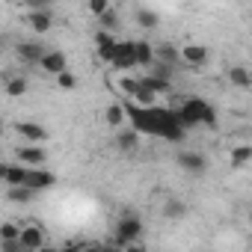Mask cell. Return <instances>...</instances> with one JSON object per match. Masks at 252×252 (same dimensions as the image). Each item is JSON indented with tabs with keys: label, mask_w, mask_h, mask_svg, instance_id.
Segmentation results:
<instances>
[{
	"label": "cell",
	"mask_w": 252,
	"mask_h": 252,
	"mask_svg": "<svg viewBox=\"0 0 252 252\" xmlns=\"http://www.w3.org/2000/svg\"><path fill=\"white\" fill-rule=\"evenodd\" d=\"M249 158H252V146H237V149H231V166L234 169H243L246 163H249Z\"/></svg>",
	"instance_id": "cell-23"
},
{
	"label": "cell",
	"mask_w": 252,
	"mask_h": 252,
	"mask_svg": "<svg viewBox=\"0 0 252 252\" xmlns=\"http://www.w3.org/2000/svg\"><path fill=\"white\" fill-rule=\"evenodd\" d=\"M24 178H27V166L0 163V181H6L9 187H24Z\"/></svg>",
	"instance_id": "cell-13"
},
{
	"label": "cell",
	"mask_w": 252,
	"mask_h": 252,
	"mask_svg": "<svg viewBox=\"0 0 252 252\" xmlns=\"http://www.w3.org/2000/svg\"><path fill=\"white\" fill-rule=\"evenodd\" d=\"M57 184V178H54V172H48V169H27V178H24V187L36 196L39 190H48V187H54Z\"/></svg>",
	"instance_id": "cell-4"
},
{
	"label": "cell",
	"mask_w": 252,
	"mask_h": 252,
	"mask_svg": "<svg viewBox=\"0 0 252 252\" xmlns=\"http://www.w3.org/2000/svg\"><path fill=\"white\" fill-rule=\"evenodd\" d=\"M163 217H166V220H184V217H187V205H184L181 199H166Z\"/></svg>",
	"instance_id": "cell-20"
},
{
	"label": "cell",
	"mask_w": 252,
	"mask_h": 252,
	"mask_svg": "<svg viewBox=\"0 0 252 252\" xmlns=\"http://www.w3.org/2000/svg\"><path fill=\"white\" fill-rule=\"evenodd\" d=\"M27 21H30V27H33L36 33H48V30H51V24H54V18H51L48 6H36V9L27 15Z\"/></svg>",
	"instance_id": "cell-14"
},
{
	"label": "cell",
	"mask_w": 252,
	"mask_h": 252,
	"mask_svg": "<svg viewBox=\"0 0 252 252\" xmlns=\"http://www.w3.org/2000/svg\"><path fill=\"white\" fill-rule=\"evenodd\" d=\"M36 252H57V249H51V246H42V249H36Z\"/></svg>",
	"instance_id": "cell-34"
},
{
	"label": "cell",
	"mask_w": 252,
	"mask_h": 252,
	"mask_svg": "<svg viewBox=\"0 0 252 252\" xmlns=\"http://www.w3.org/2000/svg\"><path fill=\"white\" fill-rule=\"evenodd\" d=\"M107 9H110V3H107V0H92V3H89V12H92V15H98V18H101Z\"/></svg>",
	"instance_id": "cell-31"
},
{
	"label": "cell",
	"mask_w": 252,
	"mask_h": 252,
	"mask_svg": "<svg viewBox=\"0 0 252 252\" xmlns=\"http://www.w3.org/2000/svg\"><path fill=\"white\" fill-rule=\"evenodd\" d=\"M6 92H9L12 98H21V95L27 92V80H24V77H12V80L6 83Z\"/></svg>",
	"instance_id": "cell-27"
},
{
	"label": "cell",
	"mask_w": 252,
	"mask_h": 252,
	"mask_svg": "<svg viewBox=\"0 0 252 252\" xmlns=\"http://www.w3.org/2000/svg\"><path fill=\"white\" fill-rule=\"evenodd\" d=\"M18 234H21V228L15 225V222H3V225H0V240H18Z\"/></svg>",
	"instance_id": "cell-29"
},
{
	"label": "cell",
	"mask_w": 252,
	"mask_h": 252,
	"mask_svg": "<svg viewBox=\"0 0 252 252\" xmlns=\"http://www.w3.org/2000/svg\"><path fill=\"white\" fill-rule=\"evenodd\" d=\"M39 65H42V71H48V74H63V71H68V60H65V54L63 51H45V57L39 60Z\"/></svg>",
	"instance_id": "cell-7"
},
{
	"label": "cell",
	"mask_w": 252,
	"mask_h": 252,
	"mask_svg": "<svg viewBox=\"0 0 252 252\" xmlns=\"http://www.w3.org/2000/svg\"><path fill=\"white\" fill-rule=\"evenodd\" d=\"M6 199H9V202H15V205H27V202L33 199V193H30L27 187H9Z\"/></svg>",
	"instance_id": "cell-25"
},
{
	"label": "cell",
	"mask_w": 252,
	"mask_h": 252,
	"mask_svg": "<svg viewBox=\"0 0 252 252\" xmlns=\"http://www.w3.org/2000/svg\"><path fill=\"white\" fill-rule=\"evenodd\" d=\"M122 252H149V249H146V246L137 240V243H128V246H122Z\"/></svg>",
	"instance_id": "cell-32"
},
{
	"label": "cell",
	"mask_w": 252,
	"mask_h": 252,
	"mask_svg": "<svg viewBox=\"0 0 252 252\" xmlns=\"http://www.w3.org/2000/svg\"><path fill=\"white\" fill-rule=\"evenodd\" d=\"M228 80H231L234 86H240V89H249V86H252V74H249L243 65H234V68H228Z\"/></svg>",
	"instance_id": "cell-21"
},
{
	"label": "cell",
	"mask_w": 252,
	"mask_h": 252,
	"mask_svg": "<svg viewBox=\"0 0 252 252\" xmlns=\"http://www.w3.org/2000/svg\"><path fill=\"white\" fill-rule=\"evenodd\" d=\"M18 246L27 249V252L42 249V246H45V231H42L39 225H27V228H21V234H18Z\"/></svg>",
	"instance_id": "cell-8"
},
{
	"label": "cell",
	"mask_w": 252,
	"mask_h": 252,
	"mask_svg": "<svg viewBox=\"0 0 252 252\" xmlns=\"http://www.w3.org/2000/svg\"><path fill=\"white\" fill-rule=\"evenodd\" d=\"M122 89L137 101V107H152V101H155V98L146 92V86L140 83V77H122Z\"/></svg>",
	"instance_id": "cell-6"
},
{
	"label": "cell",
	"mask_w": 252,
	"mask_h": 252,
	"mask_svg": "<svg viewBox=\"0 0 252 252\" xmlns=\"http://www.w3.org/2000/svg\"><path fill=\"white\" fill-rule=\"evenodd\" d=\"M155 63H160V65L172 68V65H175V63H181V60H178V51H175L172 45H158V48H155Z\"/></svg>",
	"instance_id": "cell-17"
},
{
	"label": "cell",
	"mask_w": 252,
	"mask_h": 252,
	"mask_svg": "<svg viewBox=\"0 0 252 252\" xmlns=\"http://www.w3.org/2000/svg\"><path fill=\"white\" fill-rule=\"evenodd\" d=\"M178 60H184L190 68H202L208 63V48L205 45H184L178 51Z\"/></svg>",
	"instance_id": "cell-9"
},
{
	"label": "cell",
	"mask_w": 252,
	"mask_h": 252,
	"mask_svg": "<svg viewBox=\"0 0 252 252\" xmlns=\"http://www.w3.org/2000/svg\"><path fill=\"white\" fill-rule=\"evenodd\" d=\"M18 57H21L24 63H36V65H39V60L45 57V48H42L39 42H21V45H18Z\"/></svg>",
	"instance_id": "cell-16"
},
{
	"label": "cell",
	"mask_w": 252,
	"mask_h": 252,
	"mask_svg": "<svg viewBox=\"0 0 252 252\" xmlns=\"http://www.w3.org/2000/svg\"><path fill=\"white\" fill-rule=\"evenodd\" d=\"M143 234V220L137 214H125L116 225V246H128V243H137Z\"/></svg>",
	"instance_id": "cell-3"
},
{
	"label": "cell",
	"mask_w": 252,
	"mask_h": 252,
	"mask_svg": "<svg viewBox=\"0 0 252 252\" xmlns=\"http://www.w3.org/2000/svg\"><path fill=\"white\" fill-rule=\"evenodd\" d=\"M175 119H178V125H181L184 131L196 128V125H208V128H214V125H217V110L205 98H187L175 110Z\"/></svg>",
	"instance_id": "cell-2"
},
{
	"label": "cell",
	"mask_w": 252,
	"mask_h": 252,
	"mask_svg": "<svg viewBox=\"0 0 252 252\" xmlns=\"http://www.w3.org/2000/svg\"><path fill=\"white\" fill-rule=\"evenodd\" d=\"M158 21H160V15L155 12V9H137V24L140 27H158Z\"/></svg>",
	"instance_id": "cell-24"
},
{
	"label": "cell",
	"mask_w": 252,
	"mask_h": 252,
	"mask_svg": "<svg viewBox=\"0 0 252 252\" xmlns=\"http://www.w3.org/2000/svg\"><path fill=\"white\" fill-rule=\"evenodd\" d=\"M15 252H27V249H21V246H18V249H15Z\"/></svg>",
	"instance_id": "cell-35"
},
{
	"label": "cell",
	"mask_w": 252,
	"mask_h": 252,
	"mask_svg": "<svg viewBox=\"0 0 252 252\" xmlns=\"http://www.w3.org/2000/svg\"><path fill=\"white\" fill-rule=\"evenodd\" d=\"M15 131H18L27 143H36V146L48 140V128H45V125H39V122H18Z\"/></svg>",
	"instance_id": "cell-10"
},
{
	"label": "cell",
	"mask_w": 252,
	"mask_h": 252,
	"mask_svg": "<svg viewBox=\"0 0 252 252\" xmlns=\"http://www.w3.org/2000/svg\"><path fill=\"white\" fill-rule=\"evenodd\" d=\"M57 83H60V89H74L77 86V77L71 71H63V74H57Z\"/></svg>",
	"instance_id": "cell-30"
},
{
	"label": "cell",
	"mask_w": 252,
	"mask_h": 252,
	"mask_svg": "<svg viewBox=\"0 0 252 252\" xmlns=\"http://www.w3.org/2000/svg\"><path fill=\"white\" fill-rule=\"evenodd\" d=\"M116 143H119V149H122V152H134V149H137V143H140V134H137L134 128H128V131H122V134L116 137Z\"/></svg>",
	"instance_id": "cell-22"
},
{
	"label": "cell",
	"mask_w": 252,
	"mask_h": 252,
	"mask_svg": "<svg viewBox=\"0 0 252 252\" xmlns=\"http://www.w3.org/2000/svg\"><path fill=\"white\" fill-rule=\"evenodd\" d=\"M95 45H98V57H101L104 63H110V57H113V51H116V39H113V33L98 30V33H95Z\"/></svg>",
	"instance_id": "cell-15"
},
{
	"label": "cell",
	"mask_w": 252,
	"mask_h": 252,
	"mask_svg": "<svg viewBox=\"0 0 252 252\" xmlns=\"http://www.w3.org/2000/svg\"><path fill=\"white\" fill-rule=\"evenodd\" d=\"M57 252H80V246H65V249H57Z\"/></svg>",
	"instance_id": "cell-33"
},
{
	"label": "cell",
	"mask_w": 252,
	"mask_h": 252,
	"mask_svg": "<svg viewBox=\"0 0 252 252\" xmlns=\"http://www.w3.org/2000/svg\"><path fill=\"white\" fill-rule=\"evenodd\" d=\"M134 60H137V65H152L155 63V45L134 42Z\"/></svg>",
	"instance_id": "cell-18"
},
{
	"label": "cell",
	"mask_w": 252,
	"mask_h": 252,
	"mask_svg": "<svg viewBox=\"0 0 252 252\" xmlns=\"http://www.w3.org/2000/svg\"><path fill=\"white\" fill-rule=\"evenodd\" d=\"M140 83L146 86V92H149L152 98L169 89V80H160V77H155V74H146V77H140Z\"/></svg>",
	"instance_id": "cell-19"
},
{
	"label": "cell",
	"mask_w": 252,
	"mask_h": 252,
	"mask_svg": "<svg viewBox=\"0 0 252 252\" xmlns=\"http://www.w3.org/2000/svg\"><path fill=\"white\" fill-rule=\"evenodd\" d=\"M15 158H18L24 166H36V169H39V166L48 160V152H45L42 146H21V149L15 152Z\"/></svg>",
	"instance_id": "cell-11"
},
{
	"label": "cell",
	"mask_w": 252,
	"mask_h": 252,
	"mask_svg": "<svg viewBox=\"0 0 252 252\" xmlns=\"http://www.w3.org/2000/svg\"><path fill=\"white\" fill-rule=\"evenodd\" d=\"M110 65L113 68H134L137 60H134V42H116V51L110 57Z\"/></svg>",
	"instance_id": "cell-5"
},
{
	"label": "cell",
	"mask_w": 252,
	"mask_h": 252,
	"mask_svg": "<svg viewBox=\"0 0 252 252\" xmlns=\"http://www.w3.org/2000/svg\"><path fill=\"white\" fill-rule=\"evenodd\" d=\"M101 27H104V33H110V30H116V27H119V15H116V9H113V6L101 15Z\"/></svg>",
	"instance_id": "cell-28"
},
{
	"label": "cell",
	"mask_w": 252,
	"mask_h": 252,
	"mask_svg": "<svg viewBox=\"0 0 252 252\" xmlns=\"http://www.w3.org/2000/svg\"><path fill=\"white\" fill-rule=\"evenodd\" d=\"M178 166H181L184 172H190V175H202V172L208 169V160H205L199 152H181V155H178Z\"/></svg>",
	"instance_id": "cell-12"
},
{
	"label": "cell",
	"mask_w": 252,
	"mask_h": 252,
	"mask_svg": "<svg viewBox=\"0 0 252 252\" xmlns=\"http://www.w3.org/2000/svg\"><path fill=\"white\" fill-rule=\"evenodd\" d=\"M125 107V116L134 122V131L140 134H158L163 140H181L184 137V128L175 119V110H163V107H137L134 101L122 104Z\"/></svg>",
	"instance_id": "cell-1"
},
{
	"label": "cell",
	"mask_w": 252,
	"mask_h": 252,
	"mask_svg": "<svg viewBox=\"0 0 252 252\" xmlns=\"http://www.w3.org/2000/svg\"><path fill=\"white\" fill-rule=\"evenodd\" d=\"M104 119H107L110 125H122V122H125V107H122V104H110L107 113H104Z\"/></svg>",
	"instance_id": "cell-26"
}]
</instances>
